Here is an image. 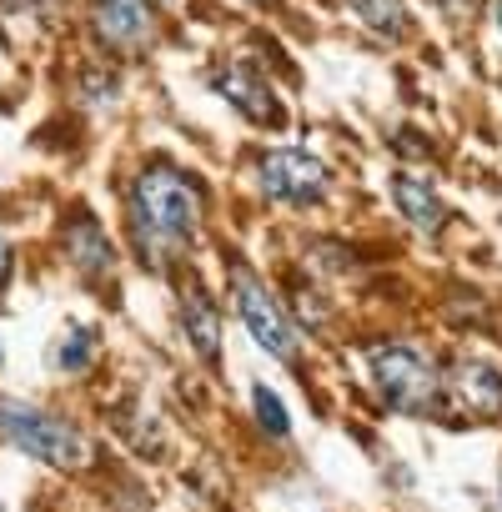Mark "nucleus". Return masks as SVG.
Instances as JSON below:
<instances>
[{"label": "nucleus", "mask_w": 502, "mask_h": 512, "mask_svg": "<svg viewBox=\"0 0 502 512\" xmlns=\"http://www.w3.org/2000/svg\"><path fill=\"white\" fill-rule=\"evenodd\" d=\"M136 226L161 246H186L201 226V191L181 171H146L136 181Z\"/></svg>", "instance_id": "nucleus-1"}, {"label": "nucleus", "mask_w": 502, "mask_h": 512, "mask_svg": "<svg viewBox=\"0 0 502 512\" xmlns=\"http://www.w3.org/2000/svg\"><path fill=\"white\" fill-rule=\"evenodd\" d=\"M0 432H6L21 452L41 457V462H56V467H76L86 462V442L76 437L71 422L31 407V402H16V397H0Z\"/></svg>", "instance_id": "nucleus-2"}, {"label": "nucleus", "mask_w": 502, "mask_h": 512, "mask_svg": "<svg viewBox=\"0 0 502 512\" xmlns=\"http://www.w3.org/2000/svg\"><path fill=\"white\" fill-rule=\"evenodd\" d=\"M372 382H377L382 402L407 412V417H422L437 402V392H442L437 367L422 352H412V347H377L372 352Z\"/></svg>", "instance_id": "nucleus-3"}, {"label": "nucleus", "mask_w": 502, "mask_h": 512, "mask_svg": "<svg viewBox=\"0 0 502 512\" xmlns=\"http://www.w3.org/2000/svg\"><path fill=\"white\" fill-rule=\"evenodd\" d=\"M231 292H236V312H241V322H246V332L257 337V347L262 352H272L277 362H297V352H302V337H297V327L282 317V307L272 302V292L251 277L246 267H236V277H231Z\"/></svg>", "instance_id": "nucleus-4"}, {"label": "nucleus", "mask_w": 502, "mask_h": 512, "mask_svg": "<svg viewBox=\"0 0 502 512\" xmlns=\"http://www.w3.org/2000/svg\"><path fill=\"white\" fill-rule=\"evenodd\" d=\"M257 181L267 196L287 201V206H317L327 196V166L307 151H267L257 161Z\"/></svg>", "instance_id": "nucleus-5"}, {"label": "nucleus", "mask_w": 502, "mask_h": 512, "mask_svg": "<svg viewBox=\"0 0 502 512\" xmlns=\"http://www.w3.org/2000/svg\"><path fill=\"white\" fill-rule=\"evenodd\" d=\"M156 31V11L151 0H96V36L116 51H136L146 46Z\"/></svg>", "instance_id": "nucleus-6"}, {"label": "nucleus", "mask_w": 502, "mask_h": 512, "mask_svg": "<svg viewBox=\"0 0 502 512\" xmlns=\"http://www.w3.org/2000/svg\"><path fill=\"white\" fill-rule=\"evenodd\" d=\"M442 387H447L452 407L467 412V417H497L502 412V377L487 362H457L442 377Z\"/></svg>", "instance_id": "nucleus-7"}, {"label": "nucleus", "mask_w": 502, "mask_h": 512, "mask_svg": "<svg viewBox=\"0 0 502 512\" xmlns=\"http://www.w3.org/2000/svg\"><path fill=\"white\" fill-rule=\"evenodd\" d=\"M392 201H397V211H402L417 231H427V236L447 221V206H442V196L432 191V181H422V176H412V171L392 176Z\"/></svg>", "instance_id": "nucleus-8"}, {"label": "nucleus", "mask_w": 502, "mask_h": 512, "mask_svg": "<svg viewBox=\"0 0 502 512\" xmlns=\"http://www.w3.org/2000/svg\"><path fill=\"white\" fill-rule=\"evenodd\" d=\"M216 91H221L236 111H246L251 121H267V126H272V121L282 116V111H277V101H272V91H267V86H257L246 71H221V76H216Z\"/></svg>", "instance_id": "nucleus-9"}, {"label": "nucleus", "mask_w": 502, "mask_h": 512, "mask_svg": "<svg viewBox=\"0 0 502 512\" xmlns=\"http://www.w3.org/2000/svg\"><path fill=\"white\" fill-rule=\"evenodd\" d=\"M181 322H186V332H191L196 352H201L206 362H216V352H221V322H216V312H211V302H206L201 292H191V297H186Z\"/></svg>", "instance_id": "nucleus-10"}, {"label": "nucleus", "mask_w": 502, "mask_h": 512, "mask_svg": "<svg viewBox=\"0 0 502 512\" xmlns=\"http://www.w3.org/2000/svg\"><path fill=\"white\" fill-rule=\"evenodd\" d=\"M66 246H71V256H76L86 272H111V241H106L91 221H76V226L66 231Z\"/></svg>", "instance_id": "nucleus-11"}, {"label": "nucleus", "mask_w": 502, "mask_h": 512, "mask_svg": "<svg viewBox=\"0 0 502 512\" xmlns=\"http://www.w3.org/2000/svg\"><path fill=\"white\" fill-rule=\"evenodd\" d=\"M347 6L382 36H402L407 31V11H402V0H347Z\"/></svg>", "instance_id": "nucleus-12"}, {"label": "nucleus", "mask_w": 502, "mask_h": 512, "mask_svg": "<svg viewBox=\"0 0 502 512\" xmlns=\"http://www.w3.org/2000/svg\"><path fill=\"white\" fill-rule=\"evenodd\" d=\"M91 347H96V337H91L86 327H76V332H66V342H61V347L51 352V362H61L66 372H76V367H86Z\"/></svg>", "instance_id": "nucleus-13"}, {"label": "nucleus", "mask_w": 502, "mask_h": 512, "mask_svg": "<svg viewBox=\"0 0 502 512\" xmlns=\"http://www.w3.org/2000/svg\"><path fill=\"white\" fill-rule=\"evenodd\" d=\"M251 407H257V417L267 422V432H277V437H287V407L277 402V392H267V387H257V392H251Z\"/></svg>", "instance_id": "nucleus-14"}, {"label": "nucleus", "mask_w": 502, "mask_h": 512, "mask_svg": "<svg viewBox=\"0 0 502 512\" xmlns=\"http://www.w3.org/2000/svg\"><path fill=\"white\" fill-rule=\"evenodd\" d=\"M6 272H11V246H6V236H0V282H6Z\"/></svg>", "instance_id": "nucleus-15"}, {"label": "nucleus", "mask_w": 502, "mask_h": 512, "mask_svg": "<svg viewBox=\"0 0 502 512\" xmlns=\"http://www.w3.org/2000/svg\"><path fill=\"white\" fill-rule=\"evenodd\" d=\"M492 21H497V31H502V0H492Z\"/></svg>", "instance_id": "nucleus-16"}, {"label": "nucleus", "mask_w": 502, "mask_h": 512, "mask_svg": "<svg viewBox=\"0 0 502 512\" xmlns=\"http://www.w3.org/2000/svg\"><path fill=\"white\" fill-rule=\"evenodd\" d=\"M497 507H502V492H497Z\"/></svg>", "instance_id": "nucleus-17"}]
</instances>
